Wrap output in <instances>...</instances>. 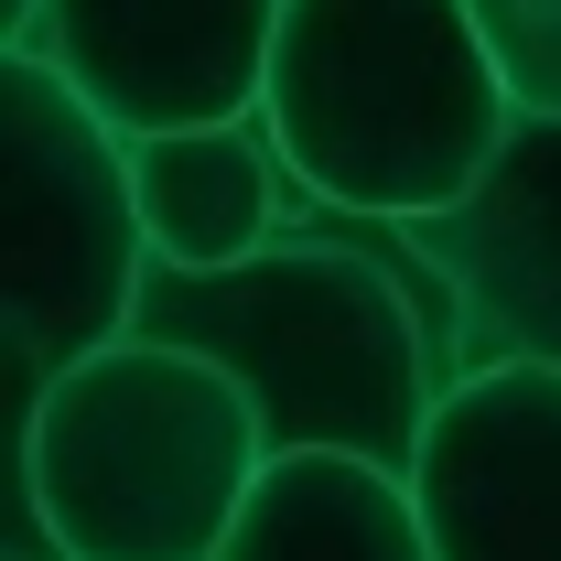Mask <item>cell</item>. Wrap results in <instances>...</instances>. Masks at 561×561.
Segmentation results:
<instances>
[{"label": "cell", "mask_w": 561, "mask_h": 561, "mask_svg": "<svg viewBox=\"0 0 561 561\" xmlns=\"http://www.w3.org/2000/svg\"><path fill=\"white\" fill-rule=\"evenodd\" d=\"M260 119L324 206L432 216L496 162L518 87L476 0H280Z\"/></svg>", "instance_id": "3957f363"}, {"label": "cell", "mask_w": 561, "mask_h": 561, "mask_svg": "<svg viewBox=\"0 0 561 561\" xmlns=\"http://www.w3.org/2000/svg\"><path fill=\"white\" fill-rule=\"evenodd\" d=\"M33 11H44V0H0V44H11V33H22Z\"/></svg>", "instance_id": "8fae6325"}, {"label": "cell", "mask_w": 561, "mask_h": 561, "mask_svg": "<svg viewBox=\"0 0 561 561\" xmlns=\"http://www.w3.org/2000/svg\"><path fill=\"white\" fill-rule=\"evenodd\" d=\"M411 238L454 291L465 367H561V108H518L496 162Z\"/></svg>", "instance_id": "8992f818"}, {"label": "cell", "mask_w": 561, "mask_h": 561, "mask_svg": "<svg viewBox=\"0 0 561 561\" xmlns=\"http://www.w3.org/2000/svg\"><path fill=\"white\" fill-rule=\"evenodd\" d=\"M280 0H44L0 55H44L130 140L249 119L271 87Z\"/></svg>", "instance_id": "5b68a950"}, {"label": "cell", "mask_w": 561, "mask_h": 561, "mask_svg": "<svg viewBox=\"0 0 561 561\" xmlns=\"http://www.w3.org/2000/svg\"><path fill=\"white\" fill-rule=\"evenodd\" d=\"M140 162V216H151V260L173 271H216L271 249L291 216V162H280L271 119H206V130H151L130 140Z\"/></svg>", "instance_id": "ba28073f"}, {"label": "cell", "mask_w": 561, "mask_h": 561, "mask_svg": "<svg viewBox=\"0 0 561 561\" xmlns=\"http://www.w3.org/2000/svg\"><path fill=\"white\" fill-rule=\"evenodd\" d=\"M518 108H561V0H476Z\"/></svg>", "instance_id": "30bf717a"}, {"label": "cell", "mask_w": 561, "mask_h": 561, "mask_svg": "<svg viewBox=\"0 0 561 561\" xmlns=\"http://www.w3.org/2000/svg\"><path fill=\"white\" fill-rule=\"evenodd\" d=\"M260 465L271 421L216 356L119 335L22 411V561H216Z\"/></svg>", "instance_id": "7a4b0ae2"}, {"label": "cell", "mask_w": 561, "mask_h": 561, "mask_svg": "<svg viewBox=\"0 0 561 561\" xmlns=\"http://www.w3.org/2000/svg\"><path fill=\"white\" fill-rule=\"evenodd\" d=\"M443 561H561V367H465L411 454Z\"/></svg>", "instance_id": "52a82bcc"}, {"label": "cell", "mask_w": 561, "mask_h": 561, "mask_svg": "<svg viewBox=\"0 0 561 561\" xmlns=\"http://www.w3.org/2000/svg\"><path fill=\"white\" fill-rule=\"evenodd\" d=\"M216 561H443L400 465L367 454H271Z\"/></svg>", "instance_id": "9c48e42d"}, {"label": "cell", "mask_w": 561, "mask_h": 561, "mask_svg": "<svg viewBox=\"0 0 561 561\" xmlns=\"http://www.w3.org/2000/svg\"><path fill=\"white\" fill-rule=\"evenodd\" d=\"M130 335L216 356L260 400L271 454H367L400 476L443 389L465 378V324L443 271L421 260L411 216L324 206L313 184H291L280 238L249 260H216V271L151 260Z\"/></svg>", "instance_id": "6da1fadb"}, {"label": "cell", "mask_w": 561, "mask_h": 561, "mask_svg": "<svg viewBox=\"0 0 561 561\" xmlns=\"http://www.w3.org/2000/svg\"><path fill=\"white\" fill-rule=\"evenodd\" d=\"M0 119H11V173H0V324H11L22 411H33L76 356L119 346L140 324L151 216H140L130 130L98 119L44 55H0Z\"/></svg>", "instance_id": "277c9868"}]
</instances>
